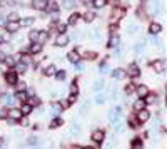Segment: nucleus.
Masks as SVG:
<instances>
[{
    "label": "nucleus",
    "mask_w": 167,
    "mask_h": 149,
    "mask_svg": "<svg viewBox=\"0 0 167 149\" xmlns=\"http://www.w3.org/2000/svg\"><path fill=\"white\" fill-rule=\"evenodd\" d=\"M137 126H139V122H137V119H130V121H129V127L135 129Z\"/></svg>",
    "instance_id": "nucleus-45"
},
{
    "label": "nucleus",
    "mask_w": 167,
    "mask_h": 149,
    "mask_svg": "<svg viewBox=\"0 0 167 149\" xmlns=\"http://www.w3.org/2000/svg\"><path fill=\"white\" fill-rule=\"evenodd\" d=\"M13 97H15L17 100H20V102H25V100H27V94L23 92V90H17V94L13 95Z\"/></svg>",
    "instance_id": "nucleus-25"
},
{
    "label": "nucleus",
    "mask_w": 167,
    "mask_h": 149,
    "mask_svg": "<svg viewBox=\"0 0 167 149\" xmlns=\"http://www.w3.org/2000/svg\"><path fill=\"white\" fill-rule=\"evenodd\" d=\"M84 57H85V59H89V60H94L95 57H97V54H95V52H92V50H87L85 54H84Z\"/></svg>",
    "instance_id": "nucleus-37"
},
{
    "label": "nucleus",
    "mask_w": 167,
    "mask_h": 149,
    "mask_svg": "<svg viewBox=\"0 0 167 149\" xmlns=\"http://www.w3.org/2000/svg\"><path fill=\"white\" fill-rule=\"evenodd\" d=\"M5 22H7L5 18H3V17H0V25H5Z\"/></svg>",
    "instance_id": "nucleus-54"
},
{
    "label": "nucleus",
    "mask_w": 167,
    "mask_h": 149,
    "mask_svg": "<svg viewBox=\"0 0 167 149\" xmlns=\"http://www.w3.org/2000/svg\"><path fill=\"white\" fill-rule=\"evenodd\" d=\"M20 18H18V13H15V12H12L10 15L7 17V22H18Z\"/></svg>",
    "instance_id": "nucleus-34"
},
{
    "label": "nucleus",
    "mask_w": 167,
    "mask_h": 149,
    "mask_svg": "<svg viewBox=\"0 0 167 149\" xmlns=\"http://www.w3.org/2000/svg\"><path fill=\"white\" fill-rule=\"evenodd\" d=\"M23 116H22V112H20V109H15V107H12V109H8L7 110V119H12V121H20Z\"/></svg>",
    "instance_id": "nucleus-2"
},
{
    "label": "nucleus",
    "mask_w": 167,
    "mask_h": 149,
    "mask_svg": "<svg viewBox=\"0 0 167 149\" xmlns=\"http://www.w3.org/2000/svg\"><path fill=\"white\" fill-rule=\"evenodd\" d=\"M104 137H105L104 129H95V131L92 132V141H94L95 144H102L104 142Z\"/></svg>",
    "instance_id": "nucleus-6"
},
{
    "label": "nucleus",
    "mask_w": 167,
    "mask_h": 149,
    "mask_svg": "<svg viewBox=\"0 0 167 149\" xmlns=\"http://www.w3.org/2000/svg\"><path fill=\"white\" fill-rule=\"evenodd\" d=\"M135 92H137V95H139V99H145L147 95L150 94V90H149V87L147 85H137V89H135Z\"/></svg>",
    "instance_id": "nucleus-8"
},
{
    "label": "nucleus",
    "mask_w": 167,
    "mask_h": 149,
    "mask_svg": "<svg viewBox=\"0 0 167 149\" xmlns=\"http://www.w3.org/2000/svg\"><path fill=\"white\" fill-rule=\"evenodd\" d=\"M5 28H7V32L13 33L20 28V25H18V22H5Z\"/></svg>",
    "instance_id": "nucleus-12"
},
{
    "label": "nucleus",
    "mask_w": 167,
    "mask_h": 149,
    "mask_svg": "<svg viewBox=\"0 0 167 149\" xmlns=\"http://www.w3.org/2000/svg\"><path fill=\"white\" fill-rule=\"evenodd\" d=\"M5 54H2V52H0V64H2V62H5Z\"/></svg>",
    "instance_id": "nucleus-52"
},
{
    "label": "nucleus",
    "mask_w": 167,
    "mask_h": 149,
    "mask_svg": "<svg viewBox=\"0 0 167 149\" xmlns=\"http://www.w3.org/2000/svg\"><path fill=\"white\" fill-rule=\"evenodd\" d=\"M125 74L129 75V77H139V75H140V69H139V65L132 62V64L125 69Z\"/></svg>",
    "instance_id": "nucleus-4"
},
{
    "label": "nucleus",
    "mask_w": 167,
    "mask_h": 149,
    "mask_svg": "<svg viewBox=\"0 0 167 149\" xmlns=\"http://www.w3.org/2000/svg\"><path fill=\"white\" fill-rule=\"evenodd\" d=\"M65 8H68V10H72L73 7H75V0H63V3H62Z\"/></svg>",
    "instance_id": "nucleus-30"
},
{
    "label": "nucleus",
    "mask_w": 167,
    "mask_h": 149,
    "mask_svg": "<svg viewBox=\"0 0 167 149\" xmlns=\"http://www.w3.org/2000/svg\"><path fill=\"white\" fill-rule=\"evenodd\" d=\"M130 149H142V139L140 137H134L130 141Z\"/></svg>",
    "instance_id": "nucleus-17"
},
{
    "label": "nucleus",
    "mask_w": 167,
    "mask_h": 149,
    "mask_svg": "<svg viewBox=\"0 0 167 149\" xmlns=\"http://www.w3.org/2000/svg\"><path fill=\"white\" fill-rule=\"evenodd\" d=\"M150 67L154 69L155 72H159V74H162L164 72V69H165V60L164 59H157V60H154L150 64Z\"/></svg>",
    "instance_id": "nucleus-7"
},
{
    "label": "nucleus",
    "mask_w": 167,
    "mask_h": 149,
    "mask_svg": "<svg viewBox=\"0 0 167 149\" xmlns=\"http://www.w3.org/2000/svg\"><path fill=\"white\" fill-rule=\"evenodd\" d=\"M2 95H3V94H2V89H0V97H2Z\"/></svg>",
    "instance_id": "nucleus-57"
},
{
    "label": "nucleus",
    "mask_w": 167,
    "mask_h": 149,
    "mask_svg": "<svg viewBox=\"0 0 167 149\" xmlns=\"http://www.w3.org/2000/svg\"><path fill=\"white\" fill-rule=\"evenodd\" d=\"M137 17H145V15H144V10H142V8H137Z\"/></svg>",
    "instance_id": "nucleus-49"
},
{
    "label": "nucleus",
    "mask_w": 167,
    "mask_h": 149,
    "mask_svg": "<svg viewBox=\"0 0 167 149\" xmlns=\"http://www.w3.org/2000/svg\"><path fill=\"white\" fill-rule=\"evenodd\" d=\"M149 30H150V33H159L162 30V27H160V23H150Z\"/></svg>",
    "instance_id": "nucleus-27"
},
{
    "label": "nucleus",
    "mask_w": 167,
    "mask_h": 149,
    "mask_svg": "<svg viewBox=\"0 0 167 149\" xmlns=\"http://www.w3.org/2000/svg\"><path fill=\"white\" fill-rule=\"evenodd\" d=\"M140 2H147V0H140Z\"/></svg>",
    "instance_id": "nucleus-58"
},
{
    "label": "nucleus",
    "mask_w": 167,
    "mask_h": 149,
    "mask_svg": "<svg viewBox=\"0 0 167 149\" xmlns=\"http://www.w3.org/2000/svg\"><path fill=\"white\" fill-rule=\"evenodd\" d=\"M84 20H85V22L95 20V13H94V12H87V13H84Z\"/></svg>",
    "instance_id": "nucleus-31"
},
{
    "label": "nucleus",
    "mask_w": 167,
    "mask_h": 149,
    "mask_svg": "<svg viewBox=\"0 0 167 149\" xmlns=\"http://www.w3.org/2000/svg\"><path fill=\"white\" fill-rule=\"evenodd\" d=\"M67 59H68V60H70V62H72V64H77V62H78V60H80V55H78V54H77V52H75V50H72V52H68Z\"/></svg>",
    "instance_id": "nucleus-15"
},
{
    "label": "nucleus",
    "mask_w": 167,
    "mask_h": 149,
    "mask_svg": "<svg viewBox=\"0 0 167 149\" xmlns=\"http://www.w3.org/2000/svg\"><path fill=\"white\" fill-rule=\"evenodd\" d=\"M150 119V112L147 109H140V110H137V122L139 124H144L147 122Z\"/></svg>",
    "instance_id": "nucleus-5"
},
{
    "label": "nucleus",
    "mask_w": 167,
    "mask_h": 149,
    "mask_svg": "<svg viewBox=\"0 0 167 149\" xmlns=\"http://www.w3.org/2000/svg\"><path fill=\"white\" fill-rule=\"evenodd\" d=\"M37 37H38V30H30L28 32V39L32 42H37Z\"/></svg>",
    "instance_id": "nucleus-35"
},
{
    "label": "nucleus",
    "mask_w": 167,
    "mask_h": 149,
    "mask_svg": "<svg viewBox=\"0 0 167 149\" xmlns=\"http://www.w3.org/2000/svg\"><path fill=\"white\" fill-rule=\"evenodd\" d=\"M95 102H97V104H104V102H105V94H104V92H99V94H97V95H95Z\"/></svg>",
    "instance_id": "nucleus-32"
},
{
    "label": "nucleus",
    "mask_w": 167,
    "mask_h": 149,
    "mask_svg": "<svg viewBox=\"0 0 167 149\" xmlns=\"http://www.w3.org/2000/svg\"><path fill=\"white\" fill-rule=\"evenodd\" d=\"M63 107H62V104H58V102H53L52 104V114H57V112H62Z\"/></svg>",
    "instance_id": "nucleus-29"
},
{
    "label": "nucleus",
    "mask_w": 167,
    "mask_h": 149,
    "mask_svg": "<svg viewBox=\"0 0 167 149\" xmlns=\"http://www.w3.org/2000/svg\"><path fill=\"white\" fill-rule=\"evenodd\" d=\"M132 90H134L132 85H125V94H132Z\"/></svg>",
    "instance_id": "nucleus-48"
},
{
    "label": "nucleus",
    "mask_w": 167,
    "mask_h": 149,
    "mask_svg": "<svg viewBox=\"0 0 167 149\" xmlns=\"http://www.w3.org/2000/svg\"><path fill=\"white\" fill-rule=\"evenodd\" d=\"M0 117H7V110L5 109H0Z\"/></svg>",
    "instance_id": "nucleus-50"
},
{
    "label": "nucleus",
    "mask_w": 167,
    "mask_h": 149,
    "mask_svg": "<svg viewBox=\"0 0 167 149\" xmlns=\"http://www.w3.org/2000/svg\"><path fill=\"white\" fill-rule=\"evenodd\" d=\"M55 72H57V67L55 65H48L47 69H43V75L50 77V75H55Z\"/></svg>",
    "instance_id": "nucleus-20"
},
{
    "label": "nucleus",
    "mask_w": 167,
    "mask_h": 149,
    "mask_svg": "<svg viewBox=\"0 0 167 149\" xmlns=\"http://www.w3.org/2000/svg\"><path fill=\"white\" fill-rule=\"evenodd\" d=\"M67 44H68V35H65V33H60V35L57 37L55 45H57V47H63V45H67Z\"/></svg>",
    "instance_id": "nucleus-11"
},
{
    "label": "nucleus",
    "mask_w": 167,
    "mask_h": 149,
    "mask_svg": "<svg viewBox=\"0 0 167 149\" xmlns=\"http://www.w3.org/2000/svg\"><path fill=\"white\" fill-rule=\"evenodd\" d=\"M75 67H77V70H84V65L80 64V62H77V64H75Z\"/></svg>",
    "instance_id": "nucleus-53"
},
{
    "label": "nucleus",
    "mask_w": 167,
    "mask_h": 149,
    "mask_svg": "<svg viewBox=\"0 0 167 149\" xmlns=\"http://www.w3.org/2000/svg\"><path fill=\"white\" fill-rule=\"evenodd\" d=\"M57 0H45V12H57Z\"/></svg>",
    "instance_id": "nucleus-10"
},
{
    "label": "nucleus",
    "mask_w": 167,
    "mask_h": 149,
    "mask_svg": "<svg viewBox=\"0 0 167 149\" xmlns=\"http://www.w3.org/2000/svg\"><path fill=\"white\" fill-rule=\"evenodd\" d=\"M102 87H104V80H102V79H100V80H95V82H94V89H95V90H100Z\"/></svg>",
    "instance_id": "nucleus-40"
},
{
    "label": "nucleus",
    "mask_w": 167,
    "mask_h": 149,
    "mask_svg": "<svg viewBox=\"0 0 167 149\" xmlns=\"http://www.w3.org/2000/svg\"><path fill=\"white\" fill-rule=\"evenodd\" d=\"M68 89H70V94L77 95V92H78V87H77V82H75V80H73V82L70 84V87H68Z\"/></svg>",
    "instance_id": "nucleus-38"
},
{
    "label": "nucleus",
    "mask_w": 167,
    "mask_h": 149,
    "mask_svg": "<svg viewBox=\"0 0 167 149\" xmlns=\"http://www.w3.org/2000/svg\"><path fill=\"white\" fill-rule=\"evenodd\" d=\"M107 3V0H92V5H94L95 8H100V7H104Z\"/></svg>",
    "instance_id": "nucleus-33"
},
{
    "label": "nucleus",
    "mask_w": 167,
    "mask_h": 149,
    "mask_svg": "<svg viewBox=\"0 0 167 149\" xmlns=\"http://www.w3.org/2000/svg\"><path fill=\"white\" fill-rule=\"evenodd\" d=\"M30 23H33V18L28 17V18H23V20H18V25H30Z\"/></svg>",
    "instance_id": "nucleus-36"
},
{
    "label": "nucleus",
    "mask_w": 167,
    "mask_h": 149,
    "mask_svg": "<svg viewBox=\"0 0 167 149\" xmlns=\"http://www.w3.org/2000/svg\"><path fill=\"white\" fill-rule=\"evenodd\" d=\"M70 131H72L73 134H77L78 131H80V127H78V124H73V126L70 127Z\"/></svg>",
    "instance_id": "nucleus-46"
},
{
    "label": "nucleus",
    "mask_w": 167,
    "mask_h": 149,
    "mask_svg": "<svg viewBox=\"0 0 167 149\" xmlns=\"http://www.w3.org/2000/svg\"><path fill=\"white\" fill-rule=\"evenodd\" d=\"M77 100V95H73V94H70V97H68V100L65 102V105H70V104H73Z\"/></svg>",
    "instance_id": "nucleus-43"
},
{
    "label": "nucleus",
    "mask_w": 167,
    "mask_h": 149,
    "mask_svg": "<svg viewBox=\"0 0 167 149\" xmlns=\"http://www.w3.org/2000/svg\"><path fill=\"white\" fill-rule=\"evenodd\" d=\"M48 39V32L47 30H40L38 32V37H37V44H43Z\"/></svg>",
    "instance_id": "nucleus-16"
},
{
    "label": "nucleus",
    "mask_w": 167,
    "mask_h": 149,
    "mask_svg": "<svg viewBox=\"0 0 167 149\" xmlns=\"http://www.w3.org/2000/svg\"><path fill=\"white\" fill-rule=\"evenodd\" d=\"M13 69H15L17 74H18V72H20V74H23V72L27 70V65H25V64H22V62H17V64L13 65Z\"/></svg>",
    "instance_id": "nucleus-22"
},
{
    "label": "nucleus",
    "mask_w": 167,
    "mask_h": 149,
    "mask_svg": "<svg viewBox=\"0 0 167 149\" xmlns=\"http://www.w3.org/2000/svg\"><path fill=\"white\" fill-rule=\"evenodd\" d=\"M20 62H22V64H25V65H30L33 60H32L30 54H22V57H20Z\"/></svg>",
    "instance_id": "nucleus-24"
},
{
    "label": "nucleus",
    "mask_w": 167,
    "mask_h": 149,
    "mask_svg": "<svg viewBox=\"0 0 167 149\" xmlns=\"http://www.w3.org/2000/svg\"><path fill=\"white\" fill-rule=\"evenodd\" d=\"M134 109H135V110L145 109V102H144V99H137L135 102H134Z\"/></svg>",
    "instance_id": "nucleus-26"
},
{
    "label": "nucleus",
    "mask_w": 167,
    "mask_h": 149,
    "mask_svg": "<svg viewBox=\"0 0 167 149\" xmlns=\"http://www.w3.org/2000/svg\"><path fill=\"white\" fill-rule=\"evenodd\" d=\"M112 77L117 79V80H122V79H125L127 77V74H125V69H120V67H117V69L112 70Z\"/></svg>",
    "instance_id": "nucleus-9"
},
{
    "label": "nucleus",
    "mask_w": 167,
    "mask_h": 149,
    "mask_svg": "<svg viewBox=\"0 0 167 149\" xmlns=\"http://www.w3.org/2000/svg\"><path fill=\"white\" fill-rule=\"evenodd\" d=\"M78 18H80V13H77V12L70 13V17H68V25H75L78 22Z\"/></svg>",
    "instance_id": "nucleus-19"
},
{
    "label": "nucleus",
    "mask_w": 167,
    "mask_h": 149,
    "mask_svg": "<svg viewBox=\"0 0 167 149\" xmlns=\"http://www.w3.org/2000/svg\"><path fill=\"white\" fill-rule=\"evenodd\" d=\"M65 30H67V25H65V23H57V32H58V33H65Z\"/></svg>",
    "instance_id": "nucleus-39"
},
{
    "label": "nucleus",
    "mask_w": 167,
    "mask_h": 149,
    "mask_svg": "<svg viewBox=\"0 0 167 149\" xmlns=\"http://www.w3.org/2000/svg\"><path fill=\"white\" fill-rule=\"evenodd\" d=\"M5 64L10 65V67H13V65H15V60H13L12 57H5Z\"/></svg>",
    "instance_id": "nucleus-44"
},
{
    "label": "nucleus",
    "mask_w": 167,
    "mask_h": 149,
    "mask_svg": "<svg viewBox=\"0 0 167 149\" xmlns=\"http://www.w3.org/2000/svg\"><path fill=\"white\" fill-rule=\"evenodd\" d=\"M3 102H5L7 105H13V104H15V102H17V99H15V97H13V95H12V94H7V95H5V97H3Z\"/></svg>",
    "instance_id": "nucleus-23"
},
{
    "label": "nucleus",
    "mask_w": 167,
    "mask_h": 149,
    "mask_svg": "<svg viewBox=\"0 0 167 149\" xmlns=\"http://www.w3.org/2000/svg\"><path fill=\"white\" fill-rule=\"evenodd\" d=\"M5 82L7 84H10V85H15L17 82H18V75H17V72L15 70H8V72H5Z\"/></svg>",
    "instance_id": "nucleus-3"
},
{
    "label": "nucleus",
    "mask_w": 167,
    "mask_h": 149,
    "mask_svg": "<svg viewBox=\"0 0 167 149\" xmlns=\"http://www.w3.org/2000/svg\"><path fill=\"white\" fill-rule=\"evenodd\" d=\"M28 52H30V55L40 54V52H42V44H32L30 47H28Z\"/></svg>",
    "instance_id": "nucleus-14"
},
{
    "label": "nucleus",
    "mask_w": 167,
    "mask_h": 149,
    "mask_svg": "<svg viewBox=\"0 0 167 149\" xmlns=\"http://www.w3.org/2000/svg\"><path fill=\"white\" fill-rule=\"evenodd\" d=\"M3 142H5V139H3V137H0V146H3Z\"/></svg>",
    "instance_id": "nucleus-55"
},
{
    "label": "nucleus",
    "mask_w": 167,
    "mask_h": 149,
    "mask_svg": "<svg viewBox=\"0 0 167 149\" xmlns=\"http://www.w3.org/2000/svg\"><path fill=\"white\" fill-rule=\"evenodd\" d=\"M27 104H28V105H32V107H33V105H38V104H40V99H38L37 95H30V99L27 100Z\"/></svg>",
    "instance_id": "nucleus-28"
},
{
    "label": "nucleus",
    "mask_w": 167,
    "mask_h": 149,
    "mask_svg": "<svg viewBox=\"0 0 167 149\" xmlns=\"http://www.w3.org/2000/svg\"><path fill=\"white\" fill-rule=\"evenodd\" d=\"M28 124H30V122H28V119L23 117V119H22V126H28Z\"/></svg>",
    "instance_id": "nucleus-51"
},
{
    "label": "nucleus",
    "mask_w": 167,
    "mask_h": 149,
    "mask_svg": "<svg viewBox=\"0 0 167 149\" xmlns=\"http://www.w3.org/2000/svg\"><path fill=\"white\" fill-rule=\"evenodd\" d=\"M33 8H37V10H45V0H33Z\"/></svg>",
    "instance_id": "nucleus-21"
},
{
    "label": "nucleus",
    "mask_w": 167,
    "mask_h": 149,
    "mask_svg": "<svg viewBox=\"0 0 167 149\" xmlns=\"http://www.w3.org/2000/svg\"><path fill=\"white\" fill-rule=\"evenodd\" d=\"M117 44H119V37H117V35H112V39H110V42H109V47L117 45Z\"/></svg>",
    "instance_id": "nucleus-41"
},
{
    "label": "nucleus",
    "mask_w": 167,
    "mask_h": 149,
    "mask_svg": "<svg viewBox=\"0 0 167 149\" xmlns=\"http://www.w3.org/2000/svg\"><path fill=\"white\" fill-rule=\"evenodd\" d=\"M32 105H28L27 102H23L22 104V107H20V112H22V116H28V114H30L32 112Z\"/></svg>",
    "instance_id": "nucleus-18"
},
{
    "label": "nucleus",
    "mask_w": 167,
    "mask_h": 149,
    "mask_svg": "<svg viewBox=\"0 0 167 149\" xmlns=\"http://www.w3.org/2000/svg\"><path fill=\"white\" fill-rule=\"evenodd\" d=\"M55 77H57V80H63V79H65V72H63V70L55 72Z\"/></svg>",
    "instance_id": "nucleus-42"
},
{
    "label": "nucleus",
    "mask_w": 167,
    "mask_h": 149,
    "mask_svg": "<svg viewBox=\"0 0 167 149\" xmlns=\"http://www.w3.org/2000/svg\"><path fill=\"white\" fill-rule=\"evenodd\" d=\"M62 124H63V119L62 117H53L52 122L48 124V129H57V127H60Z\"/></svg>",
    "instance_id": "nucleus-13"
},
{
    "label": "nucleus",
    "mask_w": 167,
    "mask_h": 149,
    "mask_svg": "<svg viewBox=\"0 0 167 149\" xmlns=\"http://www.w3.org/2000/svg\"><path fill=\"white\" fill-rule=\"evenodd\" d=\"M15 85H17L18 90H25V82H17Z\"/></svg>",
    "instance_id": "nucleus-47"
},
{
    "label": "nucleus",
    "mask_w": 167,
    "mask_h": 149,
    "mask_svg": "<svg viewBox=\"0 0 167 149\" xmlns=\"http://www.w3.org/2000/svg\"><path fill=\"white\" fill-rule=\"evenodd\" d=\"M80 149H94L92 146H84V147H80Z\"/></svg>",
    "instance_id": "nucleus-56"
},
{
    "label": "nucleus",
    "mask_w": 167,
    "mask_h": 149,
    "mask_svg": "<svg viewBox=\"0 0 167 149\" xmlns=\"http://www.w3.org/2000/svg\"><path fill=\"white\" fill-rule=\"evenodd\" d=\"M122 114H124V109H122V107H114V109H110V112H109V121H110L112 126H115L117 122H120Z\"/></svg>",
    "instance_id": "nucleus-1"
}]
</instances>
